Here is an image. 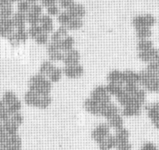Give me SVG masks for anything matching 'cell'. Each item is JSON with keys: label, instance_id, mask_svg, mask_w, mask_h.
<instances>
[{"label": "cell", "instance_id": "cell-5", "mask_svg": "<svg viewBox=\"0 0 159 150\" xmlns=\"http://www.w3.org/2000/svg\"><path fill=\"white\" fill-rule=\"evenodd\" d=\"M29 38L28 33L25 27L23 28L15 29L14 32L7 38V40L9 41L12 46H19L21 43H25Z\"/></svg>", "mask_w": 159, "mask_h": 150}, {"label": "cell", "instance_id": "cell-21", "mask_svg": "<svg viewBox=\"0 0 159 150\" xmlns=\"http://www.w3.org/2000/svg\"><path fill=\"white\" fill-rule=\"evenodd\" d=\"M107 123L108 124L109 127L111 128H114V130H119L123 127V118L121 114H115L111 117L107 119Z\"/></svg>", "mask_w": 159, "mask_h": 150}, {"label": "cell", "instance_id": "cell-15", "mask_svg": "<svg viewBox=\"0 0 159 150\" xmlns=\"http://www.w3.org/2000/svg\"><path fill=\"white\" fill-rule=\"evenodd\" d=\"M85 110L91 115L99 116V113H100L101 104L92 99L91 98H88L85 99L83 104Z\"/></svg>", "mask_w": 159, "mask_h": 150}, {"label": "cell", "instance_id": "cell-23", "mask_svg": "<svg viewBox=\"0 0 159 150\" xmlns=\"http://www.w3.org/2000/svg\"><path fill=\"white\" fill-rule=\"evenodd\" d=\"M108 83H116L124 85L123 82V72L119 70H113L107 77Z\"/></svg>", "mask_w": 159, "mask_h": 150}, {"label": "cell", "instance_id": "cell-3", "mask_svg": "<svg viewBox=\"0 0 159 150\" xmlns=\"http://www.w3.org/2000/svg\"><path fill=\"white\" fill-rule=\"evenodd\" d=\"M156 24V19L151 14H140L137 15L133 19V25L134 28L147 27L151 28Z\"/></svg>", "mask_w": 159, "mask_h": 150}, {"label": "cell", "instance_id": "cell-29", "mask_svg": "<svg viewBox=\"0 0 159 150\" xmlns=\"http://www.w3.org/2000/svg\"><path fill=\"white\" fill-rule=\"evenodd\" d=\"M137 50H138L139 52H144V51L148 50V49H150L153 46V43L152 41L149 39H141V40H139L138 43H137Z\"/></svg>", "mask_w": 159, "mask_h": 150}, {"label": "cell", "instance_id": "cell-8", "mask_svg": "<svg viewBox=\"0 0 159 150\" xmlns=\"http://www.w3.org/2000/svg\"><path fill=\"white\" fill-rule=\"evenodd\" d=\"M15 27L11 19H0V38L7 39L14 32Z\"/></svg>", "mask_w": 159, "mask_h": 150}, {"label": "cell", "instance_id": "cell-39", "mask_svg": "<svg viewBox=\"0 0 159 150\" xmlns=\"http://www.w3.org/2000/svg\"><path fill=\"white\" fill-rule=\"evenodd\" d=\"M27 33H28L29 38H30L33 40H35V38L39 36L41 33H43V30L39 24L30 27V28L27 29Z\"/></svg>", "mask_w": 159, "mask_h": 150}, {"label": "cell", "instance_id": "cell-31", "mask_svg": "<svg viewBox=\"0 0 159 150\" xmlns=\"http://www.w3.org/2000/svg\"><path fill=\"white\" fill-rule=\"evenodd\" d=\"M106 88L111 96H117L124 90V85L108 83V86H106Z\"/></svg>", "mask_w": 159, "mask_h": 150}, {"label": "cell", "instance_id": "cell-44", "mask_svg": "<svg viewBox=\"0 0 159 150\" xmlns=\"http://www.w3.org/2000/svg\"><path fill=\"white\" fill-rule=\"evenodd\" d=\"M29 12H31V13H35V14L41 15L43 13V7L41 4L39 3H33L31 4Z\"/></svg>", "mask_w": 159, "mask_h": 150}, {"label": "cell", "instance_id": "cell-7", "mask_svg": "<svg viewBox=\"0 0 159 150\" xmlns=\"http://www.w3.org/2000/svg\"><path fill=\"white\" fill-rule=\"evenodd\" d=\"M63 75L69 79H77L81 77L84 74V68L80 64L65 66L63 68Z\"/></svg>", "mask_w": 159, "mask_h": 150}, {"label": "cell", "instance_id": "cell-9", "mask_svg": "<svg viewBox=\"0 0 159 150\" xmlns=\"http://www.w3.org/2000/svg\"><path fill=\"white\" fill-rule=\"evenodd\" d=\"M139 58L140 59L142 62L146 63V64H150V63L154 62L158 60L159 58V50L155 47H152L150 49L144 51V52H139Z\"/></svg>", "mask_w": 159, "mask_h": 150}, {"label": "cell", "instance_id": "cell-43", "mask_svg": "<svg viewBox=\"0 0 159 150\" xmlns=\"http://www.w3.org/2000/svg\"><path fill=\"white\" fill-rule=\"evenodd\" d=\"M75 3V0H57V5L60 8L64 11L68 10L71 5Z\"/></svg>", "mask_w": 159, "mask_h": 150}, {"label": "cell", "instance_id": "cell-26", "mask_svg": "<svg viewBox=\"0 0 159 150\" xmlns=\"http://www.w3.org/2000/svg\"><path fill=\"white\" fill-rule=\"evenodd\" d=\"M55 66H56L54 64V63L51 62L49 60H46L44 62H43L41 64V66H40L39 73L47 78L49 74L52 72V71L54 69Z\"/></svg>", "mask_w": 159, "mask_h": 150}, {"label": "cell", "instance_id": "cell-41", "mask_svg": "<svg viewBox=\"0 0 159 150\" xmlns=\"http://www.w3.org/2000/svg\"><path fill=\"white\" fill-rule=\"evenodd\" d=\"M35 42L37 44L41 45V46H47V43L49 42V35L46 33H41L39 36H37L35 39Z\"/></svg>", "mask_w": 159, "mask_h": 150}, {"label": "cell", "instance_id": "cell-27", "mask_svg": "<svg viewBox=\"0 0 159 150\" xmlns=\"http://www.w3.org/2000/svg\"><path fill=\"white\" fill-rule=\"evenodd\" d=\"M114 138L115 140H116V144L117 143H120V142L128 141L129 133L128 130H126L124 127L116 130V133L114 135Z\"/></svg>", "mask_w": 159, "mask_h": 150}, {"label": "cell", "instance_id": "cell-42", "mask_svg": "<svg viewBox=\"0 0 159 150\" xmlns=\"http://www.w3.org/2000/svg\"><path fill=\"white\" fill-rule=\"evenodd\" d=\"M10 119H11L12 121L14 122L16 124H17L19 127L21 126V124L24 123V121H25V118H24L23 115L20 112L11 114Z\"/></svg>", "mask_w": 159, "mask_h": 150}, {"label": "cell", "instance_id": "cell-37", "mask_svg": "<svg viewBox=\"0 0 159 150\" xmlns=\"http://www.w3.org/2000/svg\"><path fill=\"white\" fill-rule=\"evenodd\" d=\"M48 55L49 60L51 61L52 63H56V62H61L63 61V55H64V52H63L62 51H55V52H52L47 53Z\"/></svg>", "mask_w": 159, "mask_h": 150}, {"label": "cell", "instance_id": "cell-1", "mask_svg": "<svg viewBox=\"0 0 159 150\" xmlns=\"http://www.w3.org/2000/svg\"><path fill=\"white\" fill-rule=\"evenodd\" d=\"M28 88L30 90L41 95H49L52 90V82L47 77L38 73L30 78Z\"/></svg>", "mask_w": 159, "mask_h": 150}, {"label": "cell", "instance_id": "cell-46", "mask_svg": "<svg viewBox=\"0 0 159 150\" xmlns=\"http://www.w3.org/2000/svg\"><path fill=\"white\" fill-rule=\"evenodd\" d=\"M41 2V5H42L43 7H51L52 5H57V0H40Z\"/></svg>", "mask_w": 159, "mask_h": 150}, {"label": "cell", "instance_id": "cell-49", "mask_svg": "<svg viewBox=\"0 0 159 150\" xmlns=\"http://www.w3.org/2000/svg\"><path fill=\"white\" fill-rule=\"evenodd\" d=\"M10 2H11L13 4V3H15V2H19V1H21V0H9Z\"/></svg>", "mask_w": 159, "mask_h": 150}, {"label": "cell", "instance_id": "cell-10", "mask_svg": "<svg viewBox=\"0 0 159 150\" xmlns=\"http://www.w3.org/2000/svg\"><path fill=\"white\" fill-rule=\"evenodd\" d=\"M80 54L76 49H73L68 52H64L62 62L65 66L80 64Z\"/></svg>", "mask_w": 159, "mask_h": 150}, {"label": "cell", "instance_id": "cell-48", "mask_svg": "<svg viewBox=\"0 0 159 150\" xmlns=\"http://www.w3.org/2000/svg\"><path fill=\"white\" fill-rule=\"evenodd\" d=\"M27 1L29 2L30 4H33V3H37L39 0H27Z\"/></svg>", "mask_w": 159, "mask_h": 150}, {"label": "cell", "instance_id": "cell-19", "mask_svg": "<svg viewBox=\"0 0 159 150\" xmlns=\"http://www.w3.org/2000/svg\"><path fill=\"white\" fill-rule=\"evenodd\" d=\"M123 72V82L125 84H137L139 85V73L132 70H127Z\"/></svg>", "mask_w": 159, "mask_h": 150}, {"label": "cell", "instance_id": "cell-2", "mask_svg": "<svg viewBox=\"0 0 159 150\" xmlns=\"http://www.w3.org/2000/svg\"><path fill=\"white\" fill-rule=\"evenodd\" d=\"M24 101L27 106L44 110L48 108L52 103V97L49 95H41L28 90L24 96Z\"/></svg>", "mask_w": 159, "mask_h": 150}, {"label": "cell", "instance_id": "cell-36", "mask_svg": "<svg viewBox=\"0 0 159 150\" xmlns=\"http://www.w3.org/2000/svg\"><path fill=\"white\" fill-rule=\"evenodd\" d=\"M11 117V114L7 110L5 104L3 103L2 100H0V123L2 124L8 120Z\"/></svg>", "mask_w": 159, "mask_h": 150}, {"label": "cell", "instance_id": "cell-20", "mask_svg": "<svg viewBox=\"0 0 159 150\" xmlns=\"http://www.w3.org/2000/svg\"><path fill=\"white\" fill-rule=\"evenodd\" d=\"M11 19L13 25H14L15 29L25 27L26 23H27V16H26V14H25V13H19V12L13 13V16L11 17Z\"/></svg>", "mask_w": 159, "mask_h": 150}, {"label": "cell", "instance_id": "cell-28", "mask_svg": "<svg viewBox=\"0 0 159 150\" xmlns=\"http://www.w3.org/2000/svg\"><path fill=\"white\" fill-rule=\"evenodd\" d=\"M19 99L18 96H16V94H15L14 92L11 91V90H8V91H6L4 93V94L2 95V101L4 104H5V106L10 105L13 102H15L16 100Z\"/></svg>", "mask_w": 159, "mask_h": 150}, {"label": "cell", "instance_id": "cell-35", "mask_svg": "<svg viewBox=\"0 0 159 150\" xmlns=\"http://www.w3.org/2000/svg\"><path fill=\"white\" fill-rule=\"evenodd\" d=\"M72 19L70 14L68 13L67 11H63L59 13L58 15L57 16V19L58 23L61 24V26H64L66 27L69 23V21H71V19Z\"/></svg>", "mask_w": 159, "mask_h": 150}, {"label": "cell", "instance_id": "cell-16", "mask_svg": "<svg viewBox=\"0 0 159 150\" xmlns=\"http://www.w3.org/2000/svg\"><path fill=\"white\" fill-rule=\"evenodd\" d=\"M39 26L42 29L43 32L51 34L54 30V24H53L52 18L49 16V15H41L40 19Z\"/></svg>", "mask_w": 159, "mask_h": 150}, {"label": "cell", "instance_id": "cell-33", "mask_svg": "<svg viewBox=\"0 0 159 150\" xmlns=\"http://www.w3.org/2000/svg\"><path fill=\"white\" fill-rule=\"evenodd\" d=\"M83 26V21L82 19H75V18H72L71 21L67 25L66 28L68 29L69 31H75L78 30V29H81Z\"/></svg>", "mask_w": 159, "mask_h": 150}, {"label": "cell", "instance_id": "cell-4", "mask_svg": "<svg viewBox=\"0 0 159 150\" xmlns=\"http://www.w3.org/2000/svg\"><path fill=\"white\" fill-rule=\"evenodd\" d=\"M111 96L107 90L106 86H99L94 88L91 93L90 98L100 104L108 103L111 102Z\"/></svg>", "mask_w": 159, "mask_h": 150}, {"label": "cell", "instance_id": "cell-24", "mask_svg": "<svg viewBox=\"0 0 159 150\" xmlns=\"http://www.w3.org/2000/svg\"><path fill=\"white\" fill-rule=\"evenodd\" d=\"M2 126L7 136H13L18 135L19 127L17 124H16L14 122L12 121L10 118L6 121L3 122Z\"/></svg>", "mask_w": 159, "mask_h": 150}, {"label": "cell", "instance_id": "cell-11", "mask_svg": "<svg viewBox=\"0 0 159 150\" xmlns=\"http://www.w3.org/2000/svg\"><path fill=\"white\" fill-rule=\"evenodd\" d=\"M142 105L139 104L135 102L127 104L123 107L122 110V116L126 117H134V116H138L141 114L142 110Z\"/></svg>", "mask_w": 159, "mask_h": 150}, {"label": "cell", "instance_id": "cell-40", "mask_svg": "<svg viewBox=\"0 0 159 150\" xmlns=\"http://www.w3.org/2000/svg\"><path fill=\"white\" fill-rule=\"evenodd\" d=\"M30 5L31 4L29 2H27V0H21L17 4L18 12L27 14L30 11Z\"/></svg>", "mask_w": 159, "mask_h": 150}, {"label": "cell", "instance_id": "cell-14", "mask_svg": "<svg viewBox=\"0 0 159 150\" xmlns=\"http://www.w3.org/2000/svg\"><path fill=\"white\" fill-rule=\"evenodd\" d=\"M13 15V4L9 0H0V19H11Z\"/></svg>", "mask_w": 159, "mask_h": 150}, {"label": "cell", "instance_id": "cell-47", "mask_svg": "<svg viewBox=\"0 0 159 150\" xmlns=\"http://www.w3.org/2000/svg\"><path fill=\"white\" fill-rule=\"evenodd\" d=\"M141 150H158L157 149L156 146L153 144L152 143L150 142H148V143H145L144 145L142 146L141 148Z\"/></svg>", "mask_w": 159, "mask_h": 150}, {"label": "cell", "instance_id": "cell-22", "mask_svg": "<svg viewBox=\"0 0 159 150\" xmlns=\"http://www.w3.org/2000/svg\"><path fill=\"white\" fill-rule=\"evenodd\" d=\"M99 148L101 150H111L116 147V140L114 135L109 134L99 143Z\"/></svg>", "mask_w": 159, "mask_h": 150}, {"label": "cell", "instance_id": "cell-45", "mask_svg": "<svg viewBox=\"0 0 159 150\" xmlns=\"http://www.w3.org/2000/svg\"><path fill=\"white\" fill-rule=\"evenodd\" d=\"M60 7L57 5H52L51 7H49L47 8V15H49V16H57L60 13H61V11H60Z\"/></svg>", "mask_w": 159, "mask_h": 150}, {"label": "cell", "instance_id": "cell-32", "mask_svg": "<svg viewBox=\"0 0 159 150\" xmlns=\"http://www.w3.org/2000/svg\"><path fill=\"white\" fill-rule=\"evenodd\" d=\"M145 70L152 77L159 78V61L156 60L148 64Z\"/></svg>", "mask_w": 159, "mask_h": 150}, {"label": "cell", "instance_id": "cell-12", "mask_svg": "<svg viewBox=\"0 0 159 150\" xmlns=\"http://www.w3.org/2000/svg\"><path fill=\"white\" fill-rule=\"evenodd\" d=\"M3 145L5 150H21V139L18 135L7 136Z\"/></svg>", "mask_w": 159, "mask_h": 150}, {"label": "cell", "instance_id": "cell-13", "mask_svg": "<svg viewBox=\"0 0 159 150\" xmlns=\"http://www.w3.org/2000/svg\"><path fill=\"white\" fill-rule=\"evenodd\" d=\"M119 109L116 104L112 102H108V103L101 104L100 113H99V116H102L108 119V118L111 117L115 114L118 113Z\"/></svg>", "mask_w": 159, "mask_h": 150}, {"label": "cell", "instance_id": "cell-18", "mask_svg": "<svg viewBox=\"0 0 159 150\" xmlns=\"http://www.w3.org/2000/svg\"><path fill=\"white\" fill-rule=\"evenodd\" d=\"M69 30L64 26H60L55 31H53L49 36V41L58 43L62 41L64 38L68 36Z\"/></svg>", "mask_w": 159, "mask_h": 150}, {"label": "cell", "instance_id": "cell-6", "mask_svg": "<svg viewBox=\"0 0 159 150\" xmlns=\"http://www.w3.org/2000/svg\"><path fill=\"white\" fill-rule=\"evenodd\" d=\"M111 127H109L108 124L107 123H101L98 124L96 127L93 130L91 136L92 139L97 143H99L102 140L105 139L106 136L110 134Z\"/></svg>", "mask_w": 159, "mask_h": 150}, {"label": "cell", "instance_id": "cell-38", "mask_svg": "<svg viewBox=\"0 0 159 150\" xmlns=\"http://www.w3.org/2000/svg\"><path fill=\"white\" fill-rule=\"evenodd\" d=\"M27 16V23H28L30 26H34V25H39L40 22V19L41 15H37L35 13L28 12L26 14Z\"/></svg>", "mask_w": 159, "mask_h": 150}, {"label": "cell", "instance_id": "cell-17", "mask_svg": "<svg viewBox=\"0 0 159 150\" xmlns=\"http://www.w3.org/2000/svg\"><path fill=\"white\" fill-rule=\"evenodd\" d=\"M68 13L70 14L71 18L75 19H83L86 14V10L83 5L75 2L72 5L68 10H66Z\"/></svg>", "mask_w": 159, "mask_h": 150}, {"label": "cell", "instance_id": "cell-30", "mask_svg": "<svg viewBox=\"0 0 159 150\" xmlns=\"http://www.w3.org/2000/svg\"><path fill=\"white\" fill-rule=\"evenodd\" d=\"M63 75V68L55 66L54 69L52 71V72L49 74L47 79L50 81L52 83V82H57L61 80Z\"/></svg>", "mask_w": 159, "mask_h": 150}, {"label": "cell", "instance_id": "cell-34", "mask_svg": "<svg viewBox=\"0 0 159 150\" xmlns=\"http://www.w3.org/2000/svg\"><path fill=\"white\" fill-rule=\"evenodd\" d=\"M136 29V37L139 40L141 39H149L152 35V30L151 28H147V27H141Z\"/></svg>", "mask_w": 159, "mask_h": 150}, {"label": "cell", "instance_id": "cell-25", "mask_svg": "<svg viewBox=\"0 0 159 150\" xmlns=\"http://www.w3.org/2000/svg\"><path fill=\"white\" fill-rule=\"evenodd\" d=\"M75 43V41L74 38L68 35L59 42L60 49L63 52H66L74 49Z\"/></svg>", "mask_w": 159, "mask_h": 150}]
</instances>
